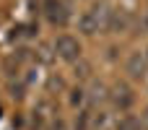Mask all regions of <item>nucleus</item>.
I'll return each instance as SVG.
<instances>
[{
  "mask_svg": "<svg viewBox=\"0 0 148 130\" xmlns=\"http://www.w3.org/2000/svg\"><path fill=\"white\" fill-rule=\"evenodd\" d=\"M112 26V10L107 8H94V10H86L81 18H78V29L83 34H96L99 29H109Z\"/></svg>",
  "mask_w": 148,
  "mask_h": 130,
  "instance_id": "obj_1",
  "label": "nucleus"
},
{
  "mask_svg": "<svg viewBox=\"0 0 148 130\" xmlns=\"http://www.w3.org/2000/svg\"><path fill=\"white\" fill-rule=\"evenodd\" d=\"M55 52H57V57H60V60L73 63V60H78V57H81V44H78V39H75V36L62 34V36H57V39H55Z\"/></svg>",
  "mask_w": 148,
  "mask_h": 130,
  "instance_id": "obj_2",
  "label": "nucleus"
},
{
  "mask_svg": "<svg viewBox=\"0 0 148 130\" xmlns=\"http://www.w3.org/2000/svg\"><path fill=\"white\" fill-rule=\"evenodd\" d=\"M44 13H47L49 23H55V26H65L70 21V10H68L65 0H44Z\"/></svg>",
  "mask_w": 148,
  "mask_h": 130,
  "instance_id": "obj_3",
  "label": "nucleus"
},
{
  "mask_svg": "<svg viewBox=\"0 0 148 130\" xmlns=\"http://www.w3.org/2000/svg\"><path fill=\"white\" fill-rule=\"evenodd\" d=\"M125 70L130 73V78H143V76H146V70H148L146 57H143L140 52H133V55L127 57V65H125Z\"/></svg>",
  "mask_w": 148,
  "mask_h": 130,
  "instance_id": "obj_4",
  "label": "nucleus"
},
{
  "mask_svg": "<svg viewBox=\"0 0 148 130\" xmlns=\"http://www.w3.org/2000/svg\"><path fill=\"white\" fill-rule=\"evenodd\" d=\"M133 91L125 86V83H120V86H114V94H112V102H114V107H120V109H127L130 104H133Z\"/></svg>",
  "mask_w": 148,
  "mask_h": 130,
  "instance_id": "obj_5",
  "label": "nucleus"
},
{
  "mask_svg": "<svg viewBox=\"0 0 148 130\" xmlns=\"http://www.w3.org/2000/svg\"><path fill=\"white\" fill-rule=\"evenodd\" d=\"M117 130H143V125H140V120H135V117H122L120 120V125H117Z\"/></svg>",
  "mask_w": 148,
  "mask_h": 130,
  "instance_id": "obj_6",
  "label": "nucleus"
},
{
  "mask_svg": "<svg viewBox=\"0 0 148 130\" xmlns=\"http://www.w3.org/2000/svg\"><path fill=\"white\" fill-rule=\"evenodd\" d=\"M104 91H107V89H104L101 83H96V86H94V94H91V96H94V99H104Z\"/></svg>",
  "mask_w": 148,
  "mask_h": 130,
  "instance_id": "obj_7",
  "label": "nucleus"
},
{
  "mask_svg": "<svg viewBox=\"0 0 148 130\" xmlns=\"http://www.w3.org/2000/svg\"><path fill=\"white\" fill-rule=\"evenodd\" d=\"M143 120H146V125H148V109H146V115H143Z\"/></svg>",
  "mask_w": 148,
  "mask_h": 130,
  "instance_id": "obj_8",
  "label": "nucleus"
}]
</instances>
